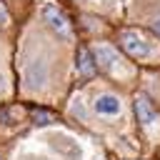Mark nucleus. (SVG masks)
<instances>
[{
    "instance_id": "obj_3",
    "label": "nucleus",
    "mask_w": 160,
    "mask_h": 160,
    "mask_svg": "<svg viewBox=\"0 0 160 160\" xmlns=\"http://www.w3.org/2000/svg\"><path fill=\"white\" fill-rule=\"evenodd\" d=\"M92 58H95V62H98V70H105V72H115V70L122 65L118 50L110 48V45H95V48H92Z\"/></svg>"
},
{
    "instance_id": "obj_10",
    "label": "nucleus",
    "mask_w": 160,
    "mask_h": 160,
    "mask_svg": "<svg viewBox=\"0 0 160 160\" xmlns=\"http://www.w3.org/2000/svg\"><path fill=\"white\" fill-rule=\"evenodd\" d=\"M8 22V15H5V10H2V5H0V25H5Z\"/></svg>"
},
{
    "instance_id": "obj_2",
    "label": "nucleus",
    "mask_w": 160,
    "mask_h": 160,
    "mask_svg": "<svg viewBox=\"0 0 160 160\" xmlns=\"http://www.w3.org/2000/svg\"><path fill=\"white\" fill-rule=\"evenodd\" d=\"M42 18H45V22L60 35V38H65V40H70L72 38V25H70V20L65 18V12L62 10H58L55 5H42Z\"/></svg>"
},
{
    "instance_id": "obj_1",
    "label": "nucleus",
    "mask_w": 160,
    "mask_h": 160,
    "mask_svg": "<svg viewBox=\"0 0 160 160\" xmlns=\"http://www.w3.org/2000/svg\"><path fill=\"white\" fill-rule=\"evenodd\" d=\"M118 42H120V48H122L132 60H145V58H150V52H152L150 42H148L138 30H120Z\"/></svg>"
},
{
    "instance_id": "obj_9",
    "label": "nucleus",
    "mask_w": 160,
    "mask_h": 160,
    "mask_svg": "<svg viewBox=\"0 0 160 160\" xmlns=\"http://www.w3.org/2000/svg\"><path fill=\"white\" fill-rule=\"evenodd\" d=\"M150 25H152V30H155V35L160 38V15H158V18H155V20L150 22Z\"/></svg>"
},
{
    "instance_id": "obj_7",
    "label": "nucleus",
    "mask_w": 160,
    "mask_h": 160,
    "mask_svg": "<svg viewBox=\"0 0 160 160\" xmlns=\"http://www.w3.org/2000/svg\"><path fill=\"white\" fill-rule=\"evenodd\" d=\"M78 72H80V78H95L98 62L92 58V50H88V48L78 50Z\"/></svg>"
},
{
    "instance_id": "obj_4",
    "label": "nucleus",
    "mask_w": 160,
    "mask_h": 160,
    "mask_svg": "<svg viewBox=\"0 0 160 160\" xmlns=\"http://www.w3.org/2000/svg\"><path fill=\"white\" fill-rule=\"evenodd\" d=\"M92 110L102 118H115L122 112V102L115 92H100L95 100H92Z\"/></svg>"
},
{
    "instance_id": "obj_6",
    "label": "nucleus",
    "mask_w": 160,
    "mask_h": 160,
    "mask_svg": "<svg viewBox=\"0 0 160 160\" xmlns=\"http://www.w3.org/2000/svg\"><path fill=\"white\" fill-rule=\"evenodd\" d=\"M132 108H135V118H138V122L140 125H155L158 122V110H155V105H152V100L148 98V95H138L135 98V102H132Z\"/></svg>"
},
{
    "instance_id": "obj_5",
    "label": "nucleus",
    "mask_w": 160,
    "mask_h": 160,
    "mask_svg": "<svg viewBox=\"0 0 160 160\" xmlns=\"http://www.w3.org/2000/svg\"><path fill=\"white\" fill-rule=\"evenodd\" d=\"M22 75H25V85L28 88H32V90H38V88H42L45 82H48V65H45V60H30L28 65H25V70H22Z\"/></svg>"
},
{
    "instance_id": "obj_11",
    "label": "nucleus",
    "mask_w": 160,
    "mask_h": 160,
    "mask_svg": "<svg viewBox=\"0 0 160 160\" xmlns=\"http://www.w3.org/2000/svg\"><path fill=\"white\" fill-rule=\"evenodd\" d=\"M2 88H5V78H2V72H0V92H2Z\"/></svg>"
},
{
    "instance_id": "obj_8",
    "label": "nucleus",
    "mask_w": 160,
    "mask_h": 160,
    "mask_svg": "<svg viewBox=\"0 0 160 160\" xmlns=\"http://www.w3.org/2000/svg\"><path fill=\"white\" fill-rule=\"evenodd\" d=\"M30 115H32V120H35L38 125H48V122H52V112H48V110H40V108H35Z\"/></svg>"
}]
</instances>
